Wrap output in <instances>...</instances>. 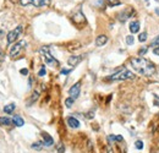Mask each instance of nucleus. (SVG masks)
<instances>
[{
    "label": "nucleus",
    "instance_id": "f257e3e1",
    "mask_svg": "<svg viewBox=\"0 0 159 153\" xmlns=\"http://www.w3.org/2000/svg\"><path fill=\"white\" fill-rule=\"evenodd\" d=\"M130 64L132 66V69L140 74V75H143V76H153L154 72H155V65L152 63V61L144 59V58H132L130 60Z\"/></svg>",
    "mask_w": 159,
    "mask_h": 153
},
{
    "label": "nucleus",
    "instance_id": "f03ea898",
    "mask_svg": "<svg viewBox=\"0 0 159 153\" xmlns=\"http://www.w3.org/2000/svg\"><path fill=\"white\" fill-rule=\"evenodd\" d=\"M134 74L131 71H129L126 68H121L119 71H116L115 74L110 75L107 77L108 81H124V80H130V78H134Z\"/></svg>",
    "mask_w": 159,
    "mask_h": 153
},
{
    "label": "nucleus",
    "instance_id": "7ed1b4c3",
    "mask_svg": "<svg viewBox=\"0 0 159 153\" xmlns=\"http://www.w3.org/2000/svg\"><path fill=\"white\" fill-rule=\"evenodd\" d=\"M41 54H42V56L44 58L45 63H47L48 65H50V66H58V65H59V61H58L55 58H53V55L49 53V48H48V47L41 48Z\"/></svg>",
    "mask_w": 159,
    "mask_h": 153
},
{
    "label": "nucleus",
    "instance_id": "20e7f679",
    "mask_svg": "<svg viewBox=\"0 0 159 153\" xmlns=\"http://www.w3.org/2000/svg\"><path fill=\"white\" fill-rule=\"evenodd\" d=\"M22 29H23L22 26H17L15 29L10 31V32L8 33V36H6V38H8V44H12V43H14V42L21 36Z\"/></svg>",
    "mask_w": 159,
    "mask_h": 153
},
{
    "label": "nucleus",
    "instance_id": "39448f33",
    "mask_svg": "<svg viewBox=\"0 0 159 153\" xmlns=\"http://www.w3.org/2000/svg\"><path fill=\"white\" fill-rule=\"evenodd\" d=\"M25 45H26V41H20V42H17L16 44H14V47H11V49H10V56H11V58L16 56Z\"/></svg>",
    "mask_w": 159,
    "mask_h": 153
},
{
    "label": "nucleus",
    "instance_id": "423d86ee",
    "mask_svg": "<svg viewBox=\"0 0 159 153\" xmlns=\"http://www.w3.org/2000/svg\"><path fill=\"white\" fill-rule=\"evenodd\" d=\"M80 91H81V82L78 81V82H76V83L69 89V95H70L71 98L76 99V98L80 96Z\"/></svg>",
    "mask_w": 159,
    "mask_h": 153
},
{
    "label": "nucleus",
    "instance_id": "0eeeda50",
    "mask_svg": "<svg viewBox=\"0 0 159 153\" xmlns=\"http://www.w3.org/2000/svg\"><path fill=\"white\" fill-rule=\"evenodd\" d=\"M134 14V9H131V8H129V9H126L125 11H121L120 14H119V16H118V18H119V21L120 22H125L129 17H131V15Z\"/></svg>",
    "mask_w": 159,
    "mask_h": 153
},
{
    "label": "nucleus",
    "instance_id": "6e6552de",
    "mask_svg": "<svg viewBox=\"0 0 159 153\" xmlns=\"http://www.w3.org/2000/svg\"><path fill=\"white\" fill-rule=\"evenodd\" d=\"M50 0H31V5L36 8H43V6H49Z\"/></svg>",
    "mask_w": 159,
    "mask_h": 153
},
{
    "label": "nucleus",
    "instance_id": "1a4fd4ad",
    "mask_svg": "<svg viewBox=\"0 0 159 153\" xmlns=\"http://www.w3.org/2000/svg\"><path fill=\"white\" fill-rule=\"evenodd\" d=\"M66 122H68V125L72 129H78L80 128V121L75 118V116H69L66 119Z\"/></svg>",
    "mask_w": 159,
    "mask_h": 153
},
{
    "label": "nucleus",
    "instance_id": "9d476101",
    "mask_svg": "<svg viewBox=\"0 0 159 153\" xmlns=\"http://www.w3.org/2000/svg\"><path fill=\"white\" fill-rule=\"evenodd\" d=\"M42 137H43V143L45 145V146H53L54 145V140H53V137L48 134V132H45V131H43L42 132Z\"/></svg>",
    "mask_w": 159,
    "mask_h": 153
},
{
    "label": "nucleus",
    "instance_id": "9b49d317",
    "mask_svg": "<svg viewBox=\"0 0 159 153\" xmlns=\"http://www.w3.org/2000/svg\"><path fill=\"white\" fill-rule=\"evenodd\" d=\"M81 60H82V56H81V55H72V56H70V58L68 59V64H69L70 66H76Z\"/></svg>",
    "mask_w": 159,
    "mask_h": 153
},
{
    "label": "nucleus",
    "instance_id": "f8f14e48",
    "mask_svg": "<svg viewBox=\"0 0 159 153\" xmlns=\"http://www.w3.org/2000/svg\"><path fill=\"white\" fill-rule=\"evenodd\" d=\"M107 42H108V37H107L105 35H101V36L97 37V39H95V44H97L98 47H103V45H105Z\"/></svg>",
    "mask_w": 159,
    "mask_h": 153
},
{
    "label": "nucleus",
    "instance_id": "ddd939ff",
    "mask_svg": "<svg viewBox=\"0 0 159 153\" xmlns=\"http://www.w3.org/2000/svg\"><path fill=\"white\" fill-rule=\"evenodd\" d=\"M14 124L12 119L8 118V116H0V125H4V126H10Z\"/></svg>",
    "mask_w": 159,
    "mask_h": 153
},
{
    "label": "nucleus",
    "instance_id": "4468645a",
    "mask_svg": "<svg viewBox=\"0 0 159 153\" xmlns=\"http://www.w3.org/2000/svg\"><path fill=\"white\" fill-rule=\"evenodd\" d=\"M130 31H131V33H137L138 31H140V22L138 21H134L130 23Z\"/></svg>",
    "mask_w": 159,
    "mask_h": 153
},
{
    "label": "nucleus",
    "instance_id": "2eb2a0df",
    "mask_svg": "<svg viewBox=\"0 0 159 153\" xmlns=\"http://www.w3.org/2000/svg\"><path fill=\"white\" fill-rule=\"evenodd\" d=\"M12 121H14V124H15L16 126H18V128L23 126V124H25V120H23L20 115H15L14 119H12Z\"/></svg>",
    "mask_w": 159,
    "mask_h": 153
},
{
    "label": "nucleus",
    "instance_id": "dca6fc26",
    "mask_svg": "<svg viewBox=\"0 0 159 153\" xmlns=\"http://www.w3.org/2000/svg\"><path fill=\"white\" fill-rule=\"evenodd\" d=\"M15 108H16L15 103H10V104H6V105L4 107V111H5L6 114H12L14 110H15Z\"/></svg>",
    "mask_w": 159,
    "mask_h": 153
},
{
    "label": "nucleus",
    "instance_id": "f3484780",
    "mask_svg": "<svg viewBox=\"0 0 159 153\" xmlns=\"http://www.w3.org/2000/svg\"><path fill=\"white\" fill-rule=\"evenodd\" d=\"M105 3H107V5L110 6V8H113V6H119V5L121 4L120 0H105Z\"/></svg>",
    "mask_w": 159,
    "mask_h": 153
},
{
    "label": "nucleus",
    "instance_id": "a211bd4d",
    "mask_svg": "<svg viewBox=\"0 0 159 153\" xmlns=\"http://www.w3.org/2000/svg\"><path fill=\"white\" fill-rule=\"evenodd\" d=\"M38 97H39V93H38V92H35L33 96H32V97L29 98V101H28V105H31L33 102H36V101L38 99Z\"/></svg>",
    "mask_w": 159,
    "mask_h": 153
},
{
    "label": "nucleus",
    "instance_id": "6ab92c4d",
    "mask_svg": "<svg viewBox=\"0 0 159 153\" xmlns=\"http://www.w3.org/2000/svg\"><path fill=\"white\" fill-rule=\"evenodd\" d=\"M74 102H75V99H74V98H71V97H69V98H66V99H65V105H66L68 108H71V107H72V104H74Z\"/></svg>",
    "mask_w": 159,
    "mask_h": 153
},
{
    "label": "nucleus",
    "instance_id": "aec40b11",
    "mask_svg": "<svg viewBox=\"0 0 159 153\" xmlns=\"http://www.w3.org/2000/svg\"><path fill=\"white\" fill-rule=\"evenodd\" d=\"M43 145H44V143H42V142H35L33 145H32V148H33V149H37V151H41L42 147H43Z\"/></svg>",
    "mask_w": 159,
    "mask_h": 153
},
{
    "label": "nucleus",
    "instance_id": "412c9836",
    "mask_svg": "<svg viewBox=\"0 0 159 153\" xmlns=\"http://www.w3.org/2000/svg\"><path fill=\"white\" fill-rule=\"evenodd\" d=\"M126 43H127V45H134V43H135L134 36H127L126 37Z\"/></svg>",
    "mask_w": 159,
    "mask_h": 153
},
{
    "label": "nucleus",
    "instance_id": "4be33fe9",
    "mask_svg": "<svg viewBox=\"0 0 159 153\" xmlns=\"http://www.w3.org/2000/svg\"><path fill=\"white\" fill-rule=\"evenodd\" d=\"M138 41H140L141 43H144V42L147 41V32H143V33H141V35L138 36Z\"/></svg>",
    "mask_w": 159,
    "mask_h": 153
},
{
    "label": "nucleus",
    "instance_id": "5701e85b",
    "mask_svg": "<svg viewBox=\"0 0 159 153\" xmlns=\"http://www.w3.org/2000/svg\"><path fill=\"white\" fill-rule=\"evenodd\" d=\"M151 47H152V48H157V47H159V36H158V37H155V38L152 41Z\"/></svg>",
    "mask_w": 159,
    "mask_h": 153
},
{
    "label": "nucleus",
    "instance_id": "b1692460",
    "mask_svg": "<svg viewBox=\"0 0 159 153\" xmlns=\"http://www.w3.org/2000/svg\"><path fill=\"white\" fill-rule=\"evenodd\" d=\"M56 151H58L59 153H64V151H65V147H64L62 143H58V145H56Z\"/></svg>",
    "mask_w": 159,
    "mask_h": 153
},
{
    "label": "nucleus",
    "instance_id": "393cba45",
    "mask_svg": "<svg viewBox=\"0 0 159 153\" xmlns=\"http://www.w3.org/2000/svg\"><path fill=\"white\" fill-rule=\"evenodd\" d=\"M143 146H144V145H143V142H142V141H140V140L135 142V147H136L137 149H142V148H143Z\"/></svg>",
    "mask_w": 159,
    "mask_h": 153
},
{
    "label": "nucleus",
    "instance_id": "a878e982",
    "mask_svg": "<svg viewBox=\"0 0 159 153\" xmlns=\"http://www.w3.org/2000/svg\"><path fill=\"white\" fill-rule=\"evenodd\" d=\"M45 72H47V71H45V66L43 65V66H42V69H41V70H39V72H38V76L43 77V76L45 75Z\"/></svg>",
    "mask_w": 159,
    "mask_h": 153
},
{
    "label": "nucleus",
    "instance_id": "bb28decb",
    "mask_svg": "<svg viewBox=\"0 0 159 153\" xmlns=\"http://www.w3.org/2000/svg\"><path fill=\"white\" fill-rule=\"evenodd\" d=\"M20 4H21L22 6H27V5H29V4H31V0H21Z\"/></svg>",
    "mask_w": 159,
    "mask_h": 153
},
{
    "label": "nucleus",
    "instance_id": "cd10ccee",
    "mask_svg": "<svg viewBox=\"0 0 159 153\" xmlns=\"http://www.w3.org/2000/svg\"><path fill=\"white\" fill-rule=\"evenodd\" d=\"M105 151H107V153H114V149L111 148V146H110V145H108V146H107Z\"/></svg>",
    "mask_w": 159,
    "mask_h": 153
},
{
    "label": "nucleus",
    "instance_id": "c85d7f7f",
    "mask_svg": "<svg viewBox=\"0 0 159 153\" xmlns=\"http://www.w3.org/2000/svg\"><path fill=\"white\" fill-rule=\"evenodd\" d=\"M146 52H147V48H146V47H144V48H141V49H140V52H138V55L146 54Z\"/></svg>",
    "mask_w": 159,
    "mask_h": 153
},
{
    "label": "nucleus",
    "instance_id": "c756f323",
    "mask_svg": "<svg viewBox=\"0 0 159 153\" xmlns=\"http://www.w3.org/2000/svg\"><path fill=\"white\" fill-rule=\"evenodd\" d=\"M70 72H71V70H66V69H62L61 70V75H68Z\"/></svg>",
    "mask_w": 159,
    "mask_h": 153
},
{
    "label": "nucleus",
    "instance_id": "7c9ffc66",
    "mask_svg": "<svg viewBox=\"0 0 159 153\" xmlns=\"http://www.w3.org/2000/svg\"><path fill=\"white\" fill-rule=\"evenodd\" d=\"M108 140H109V142H111V141H116V136L110 135V136H108Z\"/></svg>",
    "mask_w": 159,
    "mask_h": 153
},
{
    "label": "nucleus",
    "instance_id": "2f4dec72",
    "mask_svg": "<svg viewBox=\"0 0 159 153\" xmlns=\"http://www.w3.org/2000/svg\"><path fill=\"white\" fill-rule=\"evenodd\" d=\"M153 54L159 56V47H157V48H153Z\"/></svg>",
    "mask_w": 159,
    "mask_h": 153
},
{
    "label": "nucleus",
    "instance_id": "473e14b6",
    "mask_svg": "<svg viewBox=\"0 0 159 153\" xmlns=\"http://www.w3.org/2000/svg\"><path fill=\"white\" fill-rule=\"evenodd\" d=\"M20 72H21L22 75H27V74H28V70H27V69H21Z\"/></svg>",
    "mask_w": 159,
    "mask_h": 153
},
{
    "label": "nucleus",
    "instance_id": "72a5a7b5",
    "mask_svg": "<svg viewBox=\"0 0 159 153\" xmlns=\"http://www.w3.org/2000/svg\"><path fill=\"white\" fill-rule=\"evenodd\" d=\"M86 116H87L88 119H91V118H93V116H94V114H93V111H89V113H88V115H86Z\"/></svg>",
    "mask_w": 159,
    "mask_h": 153
},
{
    "label": "nucleus",
    "instance_id": "f704fd0d",
    "mask_svg": "<svg viewBox=\"0 0 159 153\" xmlns=\"http://www.w3.org/2000/svg\"><path fill=\"white\" fill-rule=\"evenodd\" d=\"M122 140H124V138H122V136H116V141H119V142H120V141H122Z\"/></svg>",
    "mask_w": 159,
    "mask_h": 153
},
{
    "label": "nucleus",
    "instance_id": "c9c22d12",
    "mask_svg": "<svg viewBox=\"0 0 159 153\" xmlns=\"http://www.w3.org/2000/svg\"><path fill=\"white\" fill-rule=\"evenodd\" d=\"M11 2H12L14 4H20V2H21V0H11Z\"/></svg>",
    "mask_w": 159,
    "mask_h": 153
},
{
    "label": "nucleus",
    "instance_id": "e433bc0d",
    "mask_svg": "<svg viewBox=\"0 0 159 153\" xmlns=\"http://www.w3.org/2000/svg\"><path fill=\"white\" fill-rule=\"evenodd\" d=\"M155 12H157V14H159V9H157V10H155Z\"/></svg>",
    "mask_w": 159,
    "mask_h": 153
}]
</instances>
